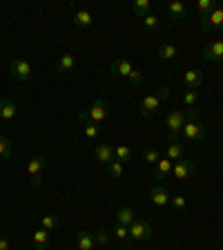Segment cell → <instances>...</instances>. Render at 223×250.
Returning <instances> with one entry per match:
<instances>
[{
    "mask_svg": "<svg viewBox=\"0 0 223 250\" xmlns=\"http://www.w3.org/2000/svg\"><path fill=\"white\" fill-rule=\"evenodd\" d=\"M172 96V89L167 87H159L154 94H147L145 99L141 101V105H139V112H141V116L143 119H147V116H154L156 112H159V107L163 105V101H167Z\"/></svg>",
    "mask_w": 223,
    "mask_h": 250,
    "instance_id": "6da1fadb",
    "label": "cell"
},
{
    "mask_svg": "<svg viewBox=\"0 0 223 250\" xmlns=\"http://www.w3.org/2000/svg\"><path fill=\"white\" fill-rule=\"evenodd\" d=\"M203 136H205V130H203V123L197 119V109H190V112H187V121H185V125H183L179 139H183V141H201Z\"/></svg>",
    "mask_w": 223,
    "mask_h": 250,
    "instance_id": "7a4b0ae2",
    "label": "cell"
},
{
    "mask_svg": "<svg viewBox=\"0 0 223 250\" xmlns=\"http://www.w3.org/2000/svg\"><path fill=\"white\" fill-rule=\"evenodd\" d=\"M185 121H187V112H183V109H172L170 114H167L165 130H167V139H170L172 143H174V141H179V134H181Z\"/></svg>",
    "mask_w": 223,
    "mask_h": 250,
    "instance_id": "3957f363",
    "label": "cell"
},
{
    "mask_svg": "<svg viewBox=\"0 0 223 250\" xmlns=\"http://www.w3.org/2000/svg\"><path fill=\"white\" fill-rule=\"evenodd\" d=\"M45 166H47V156L45 154H34L29 159V163H27V177L31 179V186L34 188H38L42 183L41 172L45 170Z\"/></svg>",
    "mask_w": 223,
    "mask_h": 250,
    "instance_id": "277c9868",
    "label": "cell"
},
{
    "mask_svg": "<svg viewBox=\"0 0 223 250\" xmlns=\"http://www.w3.org/2000/svg\"><path fill=\"white\" fill-rule=\"evenodd\" d=\"M9 72H11V76L16 78V81H20V83H27L31 78V65H29V61H25V58H18V56H14L9 61Z\"/></svg>",
    "mask_w": 223,
    "mask_h": 250,
    "instance_id": "5b68a950",
    "label": "cell"
},
{
    "mask_svg": "<svg viewBox=\"0 0 223 250\" xmlns=\"http://www.w3.org/2000/svg\"><path fill=\"white\" fill-rule=\"evenodd\" d=\"M197 172V163L190 161V159H179L174 161V167H172V177L179 179V181H185Z\"/></svg>",
    "mask_w": 223,
    "mask_h": 250,
    "instance_id": "8992f818",
    "label": "cell"
},
{
    "mask_svg": "<svg viewBox=\"0 0 223 250\" xmlns=\"http://www.w3.org/2000/svg\"><path fill=\"white\" fill-rule=\"evenodd\" d=\"M152 237V224L145 219H136L130 226V239L132 241H147Z\"/></svg>",
    "mask_w": 223,
    "mask_h": 250,
    "instance_id": "52a82bcc",
    "label": "cell"
},
{
    "mask_svg": "<svg viewBox=\"0 0 223 250\" xmlns=\"http://www.w3.org/2000/svg\"><path fill=\"white\" fill-rule=\"evenodd\" d=\"M199 27H201V31H210L212 27H219V29H223V9L221 7H214L212 11H210L208 16H201V21H199Z\"/></svg>",
    "mask_w": 223,
    "mask_h": 250,
    "instance_id": "ba28073f",
    "label": "cell"
},
{
    "mask_svg": "<svg viewBox=\"0 0 223 250\" xmlns=\"http://www.w3.org/2000/svg\"><path fill=\"white\" fill-rule=\"evenodd\" d=\"M94 156H96V161L103 163V166H109L112 161H116L114 147L107 146V143H99V146L94 147Z\"/></svg>",
    "mask_w": 223,
    "mask_h": 250,
    "instance_id": "9c48e42d",
    "label": "cell"
},
{
    "mask_svg": "<svg viewBox=\"0 0 223 250\" xmlns=\"http://www.w3.org/2000/svg\"><path fill=\"white\" fill-rule=\"evenodd\" d=\"M87 119L94 121V123H101V121L107 119V103L103 99L94 101V105L87 109Z\"/></svg>",
    "mask_w": 223,
    "mask_h": 250,
    "instance_id": "30bf717a",
    "label": "cell"
},
{
    "mask_svg": "<svg viewBox=\"0 0 223 250\" xmlns=\"http://www.w3.org/2000/svg\"><path fill=\"white\" fill-rule=\"evenodd\" d=\"M203 58H208L212 62H221L223 61V41H212L210 45H205Z\"/></svg>",
    "mask_w": 223,
    "mask_h": 250,
    "instance_id": "8fae6325",
    "label": "cell"
},
{
    "mask_svg": "<svg viewBox=\"0 0 223 250\" xmlns=\"http://www.w3.org/2000/svg\"><path fill=\"white\" fill-rule=\"evenodd\" d=\"M134 72L132 62L127 58H114L112 61V74L114 76H121V78H130V74Z\"/></svg>",
    "mask_w": 223,
    "mask_h": 250,
    "instance_id": "7c38bea8",
    "label": "cell"
},
{
    "mask_svg": "<svg viewBox=\"0 0 223 250\" xmlns=\"http://www.w3.org/2000/svg\"><path fill=\"white\" fill-rule=\"evenodd\" d=\"M150 199H152V203H154V206H159V208H165L167 203H170V192H167L165 188L163 186H154L150 190Z\"/></svg>",
    "mask_w": 223,
    "mask_h": 250,
    "instance_id": "4fadbf2b",
    "label": "cell"
},
{
    "mask_svg": "<svg viewBox=\"0 0 223 250\" xmlns=\"http://www.w3.org/2000/svg\"><path fill=\"white\" fill-rule=\"evenodd\" d=\"M203 83V72L201 69H187L185 74H183V85H185L187 89H199Z\"/></svg>",
    "mask_w": 223,
    "mask_h": 250,
    "instance_id": "5bb4252c",
    "label": "cell"
},
{
    "mask_svg": "<svg viewBox=\"0 0 223 250\" xmlns=\"http://www.w3.org/2000/svg\"><path fill=\"white\" fill-rule=\"evenodd\" d=\"M16 112H18V107H16L14 101L0 99V121H14Z\"/></svg>",
    "mask_w": 223,
    "mask_h": 250,
    "instance_id": "9a60e30c",
    "label": "cell"
},
{
    "mask_svg": "<svg viewBox=\"0 0 223 250\" xmlns=\"http://www.w3.org/2000/svg\"><path fill=\"white\" fill-rule=\"evenodd\" d=\"M94 246H96V237H94L92 232H87V230L78 232V237H76V248L78 250H94Z\"/></svg>",
    "mask_w": 223,
    "mask_h": 250,
    "instance_id": "2e32d148",
    "label": "cell"
},
{
    "mask_svg": "<svg viewBox=\"0 0 223 250\" xmlns=\"http://www.w3.org/2000/svg\"><path fill=\"white\" fill-rule=\"evenodd\" d=\"M92 22H94L92 11L81 9V11H76V14H74V25H76L78 29H87V27H92Z\"/></svg>",
    "mask_w": 223,
    "mask_h": 250,
    "instance_id": "e0dca14e",
    "label": "cell"
},
{
    "mask_svg": "<svg viewBox=\"0 0 223 250\" xmlns=\"http://www.w3.org/2000/svg\"><path fill=\"white\" fill-rule=\"evenodd\" d=\"M172 167H174V161H170L167 156H161V159H159V163H156V170H154L156 179L170 177V174H172Z\"/></svg>",
    "mask_w": 223,
    "mask_h": 250,
    "instance_id": "ac0fdd59",
    "label": "cell"
},
{
    "mask_svg": "<svg viewBox=\"0 0 223 250\" xmlns=\"http://www.w3.org/2000/svg\"><path fill=\"white\" fill-rule=\"evenodd\" d=\"M156 54H159V58H163V61H174L179 49H177V45H172V42H161V45L156 47Z\"/></svg>",
    "mask_w": 223,
    "mask_h": 250,
    "instance_id": "d6986e66",
    "label": "cell"
},
{
    "mask_svg": "<svg viewBox=\"0 0 223 250\" xmlns=\"http://www.w3.org/2000/svg\"><path fill=\"white\" fill-rule=\"evenodd\" d=\"M136 221V214H134V210L132 208H127V206H123V208L116 212V224H121V226H127L130 228L132 224Z\"/></svg>",
    "mask_w": 223,
    "mask_h": 250,
    "instance_id": "ffe728a7",
    "label": "cell"
},
{
    "mask_svg": "<svg viewBox=\"0 0 223 250\" xmlns=\"http://www.w3.org/2000/svg\"><path fill=\"white\" fill-rule=\"evenodd\" d=\"M34 246H36V250H47V246H49V230L38 228L34 232Z\"/></svg>",
    "mask_w": 223,
    "mask_h": 250,
    "instance_id": "44dd1931",
    "label": "cell"
},
{
    "mask_svg": "<svg viewBox=\"0 0 223 250\" xmlns=\"http://www.w3.org/2000/svg\"><path fill=\"white\" fill-rule=\"evenodd\" d=\"M76 67V56L74 54H62L61 58H58V72H72V69Z\"/></svg>",
    "mask_w": 223,
    "mask_h": 250,
    "instance_id": "7402d4cb",
    "label": "cell"
},
{
    "mask_svg": "<svg viewBox=\"0 0 223 250\" xmlns=\"http://www.w3.org/2000/svg\"><path fill=\"white\" fill-rule=\"evenodd\" d=\"M165 156L170 159V161H179V159H183V143H170L165 150Z\"/></svg>",
    "mask_w": 223,
    "mask_h": 250,
    "instance_id": "603a6c76",
    "label": "cell"
},
{
    "mask_svg": "<svg viewBox=\"0 0 223 250\" xmlns=\"http://www.w3.org/2000/svg\"><path fill=\"white\" fill-rule=\"evenodd\" d=\"M167 14L179 21V18H183V16L187 14V5L185 2H170V5H167Z\"/></svg>",
    "mask_w": 223,
    "mask_h": 250,
    "instance_id": "cb8c5ba5",
    "label": "cell"
},
{
    "mask_svg": "<svg viewBox=\"0 0 223 250\" xmlns=\"http://www.w3.org/2000/svg\"><path fill=\"white\" fill-rule=\"evenodd\" d=\"M132 9H134V14L139 16V18H145V16L150 14V0H134V2H132Z\"/></svg>",
    "mask_w": 223,
    "mask_h": 250,
    "instance_id": "d4e9b609",
    "label": "cell"
},
{
    "mask_svg": "<svg viewBox=\"0 0 223 250\" xmlns=\"http://www.w3.org/2000/svg\"><path fill=\"white\" fill-rule=\"evenodd\" d=\"M114 156H116V161L125 163L132 159V150L127 146H119V147H114Z\"/></svg>",
    "mask_w": 223,
    "mask_h": 250,
    "instance_id": "484cf974",
    "label": "cell"
},
{
    "mask_svg": "<svg viewBox=\"0 0 223 250\" xmlns=\"http://www.w3.org/2000/svg\"><path fill=\"white\" fill-rule=\"evenodd\" d=\"M123 172L125 170H123V163H121V161H112L107 166V174L112 179H121V177H123Z\"/></svg>",
    "mask_w": 223,
    "mask_h": 250,
    "instance_id": "4316f807",
    "label": "cell"
},
{
    "mask_svg": "<svg viewBox=\"0 0 223 250\" xmlns=\"http://www.w3.org/2000/svg\"><path fill=\"white\" fill-rule=\"evenodd\" d=\"M99 134H101V127L96 123H94V121H85V136H87V139H99Z\"/></svg>",
    "mask_w": 223,
    "mask_h": 250,
    "instance_id": "83f0119b",
    "label": "cell"
},
{
    "mask_svg": "<svg viewBox=\"0 0 223 250\" xmlns=\"http://www.w3.org/2000/svg\"><path fill=\"white\" fill-rule=\"evenodd\" d=\"M11 156V143L7 136L0 134V159H9Z\"/></svg>",
    "mask_w": 223,
    "mask_h": 250,
    "instance_id": "f1b7e54d",
    "label": "cell"
},
{
    "mask_svg": "<svg viewBox=\"0 0 223 250\" xmlns=\"http://www.w3.org/2000/svg\"><path fill=\"white\" fill-rule=\"evenodd\" d=\"M41 228H45V230L58 228V217H54V214H45V217L41 219Z\"/></svg>",
    "mask_w": 223,
    "mask_h": 250,
    "instance_id": "f546056e",
    "label": "cell"
},
{
    "mask_svg": "<svg viewBox=\"0 0 223 250\" xmlns=\"http://www.w3.org/2000/svg\"><path fill=\"white\" fill-rule=\"evenodd\" d=\"M183 103H185L187 107H194V105L199 103V92L197 89H187V92L183 94Z\"/></svg>",
    "mask_w": 223,
    "mask_h": 250,
    "instance_id": "4dcf8cb0",
    "label": "cell"
},
{
    "mask_svg": "<svg viewBox=\"0 0 223 250\" xmlns=\"http://www.w3.org/2000/svg\"><path fill=\"white\" fill-rule=\"evenodd\" d=\"M112 234H114L116 239H121V241H127V239H130V228H127V226L116 224V228L112 230Z\"/></svg>",
    "mask_w": 223,
    "mask_h": 250,
    "instance_id": "1f68e13d",
    "label": "cell"
},
{
    "mask_svg": "<svg viewBox=\"0 0 223 250\" xmlns=\"http://www.w3.org/2000/svg\"><path fill=\"white\" fill-rule=\"evenodd\" d=\"M159 159H161V152L154 150V147H150V150L143 152V161H145V163H154V166H156V163H159Z\"/></svg>",
    "mask_w": 223,
    "mask_h": 250,
    "instance_id": "d6a6232c",
    "label": "cell"
},
{
    "mask_svg": "<svg viewBox=\"0 0 223 250\" xmlns=\"http://www.w3.org/2000/svg\"><path fill=\"white\" fill-rule=\"evenodd\" d=\"M197 9H199V14H201V16H208L210 11L214 9V2H212V0H199Z\"/></svg>",
    "mask_w": 223,
    "mask_h": 250,
    "instance_id": "836d02e7",
    "label": "cell"
},
{
    "mask_svg": "<svg viewBox=\"0 0 223 250\" xmlns=\"http://www.w3.org/2000/svg\"><path fill=\"white\" fill-rule=\"evenodd\" d=\"M143 25H145V29L156 31V29H159V18H156L154 14H147L145 18H143Z\"/></svg>",
    "mask_w": 223,
    "mask_h": 250,
    "instance_id": "e575fe53",
    "label": "cell"
},
{
    "mask_svg": "<svg viewBox=\"0 0 223 250\" xmlns=\"http://www.w3.org/2000/svg\"><path fill=\"white\" fill-rule=\"evenodd\" d=\"M170 203H172V208L177 210V212H181V210H185V208H187L185 197H172V199H170Z\"/></svg>",
    "mask_w": 223,
    "mask_h": 250,
    "instance_id": "d590c367",
    "label": "cell"
},
{
    "mask_svg": "<svg viewBox=\"0 0 223 250\" xmlns=\"http://www.w3.org/2000/svg\"><path fill=\"white\" fill-rule=\"evenodd\" d=\"M94 237H96V244H99V246H105L109 241V232H107V230H103V228L94 234Z\"/></svg>",
    "mask_w": 223,
    "mask_h": 250,
    "instance_id": "8d00e7d4",
    "label": "cell"
},
{
    "mask_svg": "<svg viewBox=\"0 0 223 250\" xmlns=\"http://www.w3.org/2000/svg\"><path fill=\"white\" fill-rule=\"evenodd\" d=\"M130 81L134 85H141V83H143V72H141V69H134V72L130 74Z\"/></svg>",
    "mask_w": 223,
    "mask_h": 250,
    "instance_id": "74e56055",
    "label": "cell"
},
{
    "mask_svg": "<svg viewBox=\"0 0 223 250\" xmlns=\"http://www.w3.org/2000/svg\"><path fill=\"white\" fill-rule=\"evenodd\" d=\"M0 250H9V241L5 237H0Z\"/></svg>",
    "mask_w": 223,
    "mask_h": 250,
    "instance_id": "f35d334b",
    "label": "cell"
}]
</instances>
